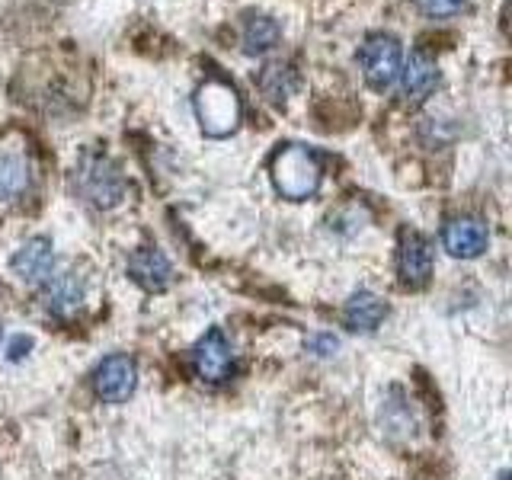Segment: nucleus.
<instances>
[{"instance_id":"nucleus-7","label":"nucleus","mask_w":512,"mask_h":480,"mask_svg":"<svg viewBox=\"0 0 512 480\" xmlns=\"http://www.w3.org/2000/svg\"><path fill=\"white\" fill-rule=\"evenodd\" d=\"M10 266H13L16 276H20V282H26V285L48 282V279H52V269H55L52 240H48V237H29L26 244L13 253Z\"/></svg>"},{"instance_id":"nucleus-17","label":"nucleus","mask_w":512,"mask_h":480,"mask_svg":"<svg viewBox=\"0 0 512 480\" xmlns=\"http://www.w3.org/2000/svg\"><path fill=\"white\" fill-rule=\"evenodd\" d=\"M464 4H468V0H416V7H420L423 13H429V16H452Z\"/></svg>"},{"instance_id":"nucleus-1","label":"nucleus","mask_w":512,"mask_h":480,"mask_svg":"<svg viewBox=\"0 0 512 480\" xmlns=\"http://www.w3.org/2000/svg\"><path fill=\"white\" fill-rule=\"evenodd\" d=\"M240 96L221 77H208L196 90V116L208 138H228L240 125Z\"/></svg>"},{"instance_id":"nucleus-12","label":"nucleus","mask_w":512,"mask_h":480,"mask_svg":"<svg viewBox=\"0 0 512 480\" xmlns=\"http://www.w3.org/2000/svg\"><path fill=\"white\" fill-rule=\"evenodd\" d=\"M400 80H404V93L410 96V100H423V96H429L432 90H436L439 84V68L436 61L426 58V55H410V61L400 68L397 74Z\"/></svg>"},{"instance_id":"nucleus-4","label":"nucleus","mask_w":512,"mask_h":480,"mask_svg":"<svg viewBox=\"0 0 512 480\" xmlns=\"http://www.w3.org/2000/svg\"><path fill=\"white\" fill-rule=\"evenodd\" d=\"M32 186V157L20 135L0 138V202L26 196Z\"/></svg>"},{"instance_id":"nucleus-10","label":"nucleus","mask_w":512,"mask_h":480,"mask_svg":"<svg viewBox=\"0 0 512 480\" xmlns=\"http://www.w3.org/2000/svg\"><path fill=\"white\" fill-rule=\"evenodd\" d=\"M128 272H132V279L141 288H148V292H164V288L170 285V279H173L170 260L154 247H141V250H135L132 256H128Z\"/></svg>"},{"instance_id":"nucleus-16","label":"nucleus","mask_w":512,"mask_h":480,"mask_svg":"<svg viewBox=\"0 0 512 480\" xmlns=\"http://www.w3.org/2000/svg\"><path fill=\"white\" fill-rule=\"evenodd\" d=\"M279 42V23L272 16H250L244 26V48L250 55H260Z\"/></svg>"},{"instance_id":"nucleus-9","label":"nucleus","mask_w":512,"mask_h":480,"mask_svg":"<svg viewBox=\"0 0 512 480\" xmlns=\"http://www.w3.org/2000/svg\"><path fill=\"white\" fill-rule=\"evenodd\" d=\"M442 244L452 256L474 260L487 250V228L477 218H452L442 231Z\"/></svg>"},{"instance_id":"nucleus-11","label":"nucleus","mask_w":512,"mask_h":480,"mask_svg":"<svg viewBox=\"0 0 512 480\" xmlns=\"http://www.w3.org/2000/svg\"><path fill=\"white\" fill-rule=\"evenodd\" d=\"M400 276H404L407 285H423L429 279L432 272V247L429 240L423 234L416 231H404V237H400Z\"/></svg>"},{"instance_id":"nucleus-13","label":"nucleus","mask_w":512,"mask_h":480,"mask_svg":"<svg viewBox=\"0 0 512 480\" xmlns=\"http://www.w3.org/2000/svg\"><path fill=\"white\" fill-rule=\"evenodd\" d=\"M388 314L384 308V301L372 292H356L349 301H346V311H343V320L349 330H362V333H372L378 330V324Z\"/></svg>"},{"instance_id":"nucleus-5","label":"nucleus","mask_w":512,"mask_h":480,"mask_svg":"<svg viewBox=\"0 0 512 480\" xmlns=\"http://www.w3.org/2000/svg\"><path fill=\"white\" fill-rule=\"evenodd\" d=\"M359 61H362L365 80L375 90L391 87L394 80H397V74H400V42L394 36L375 32V36L365 39L362 52H359Z\"/></svg>"},{"instance_id":"nucleus-8","label":"nucleus","mask_w":512,"mask_h":480,"mask_svg":"<svg viewBox=\"0 0 512 480\" xmlns=\"http://www.w3.org/2000/svg\"><path fill=\"white\" fill-rule=\"evenodd\" d=\"M192 362H196V372L205 381H224V378H228L234 372V356H231L228 340H224V333L221 330H208L196 343Z\"/></svg>"},{"instance_id":"nucleus-6","label":"nucleus","mask_w":512,"mask_h":480,"mask_svg":"<svg viewBox=\"0 0 512 480\" xmlns=\"http://www.w3.org/2000/svg\"><path fill=\"white\" fill-rule=\"evenodd\" d=\"M135 381H138V368L128 356H109L96 365V372H93V388L103 400H109V404H119V400L132 394Z\"/></svg>"},{"instance_id":"nucleus-15","label":"nucleus","mask_w":512,"mask_h":480,"mask_svg":"<svg viewBox=\"0 0 512 480\" xmlns=\"http://www.w3.org/2000/svg\"><path fill=\"white\" fill-rule=\"evenodd\" d=\"M295 84H298L295 71L288 68V64H282V61L266 64L263 74H260V87H263V93L269 96L272 103H285L288 96H292Z\"/></svg>"},{"instance_id":"nucleus-2","label":"nucleus","mask_w":512,"mask_h":480,"mask_svg":"<svg viewBox=\"0 0 512 480\" xmlns=\"http://www.w3.org/2000/svg\"><path fill=\"white\" fill-rule=\"evenodd\" d=\"M272 183H276V189L292 202L311 199L320 186L317 154L301 148V144H288V148H282L272 157Z\"/></svg>"},{"instance_id":"nucleus-3","label":"nucleus","mask_w":512,"mask_h":480,"mask_svg":"<svg viewBox=\"0 0 512 480\" xmlns=\"http://www.w3.org/2000/svg\"><path fill=\"white\" fill-rule=\"evenodd\" d=\"M77 186L80 192L100 208H112L125 196V180L119 167L103 154H87L77 167Z\"/></svg>"},{"instance_id":"nucleus-14","label":"nucleus","mask_w":512,"mask_h":480,"mask_svg":"<svg viewBox=\"0 0 512 480\" xmlns=\"http://www.w3.org/2000/svg\"><path fill=\"white\" fill-rule=\"evenodd\" d=\"M80 298H84V285H80V279L74 276V272H64V276H58V279H48L45 301L55 314H71L80 304Z\"/></svg>"}]
</instances>
